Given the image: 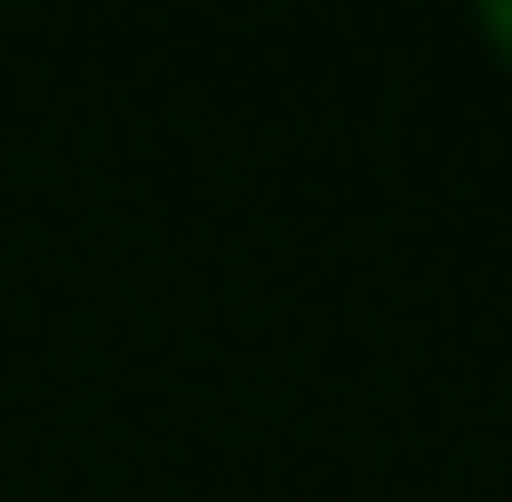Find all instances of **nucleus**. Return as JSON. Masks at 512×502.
I'll use <instances>...</instances> for the list:
<instances>
[{"label":"nucleus","instance_id":"1","mask_svg":"<svg viewBox=\"0 0 512 502\" xmlns=\"http://www.w3.org/2000/svg\"><path fill=\"white\" fill-rule=\"evenodd\" d=\"M473 30H483V40L512 60V0H483V10H473Z\"/></svg>","mask_w":512,"mask_h":502}]
</instances>
